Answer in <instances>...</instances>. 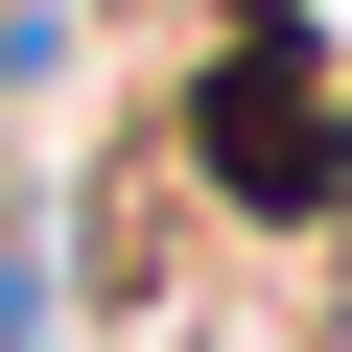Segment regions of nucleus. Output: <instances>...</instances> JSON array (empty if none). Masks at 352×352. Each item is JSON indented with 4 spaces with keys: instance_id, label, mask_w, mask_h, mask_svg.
<instances>
[{
    "instance_id": "obj_1",
    "label": "nucleus",
    "mask_w": 352,
    "mask_h": 352,
    "mask_svg": "<svg viewBox=\"0 0 352 352\" xmlns=\"http://www.w3.org/2000/svg\"><path fill=\"white\" fill-rule=\"evenodd\" d=\"M188 141H212V188H235V212H282V235L352 188V94H329V47L282 24V0H235V47H212Z\"/></svg>"
}]
</instances>
